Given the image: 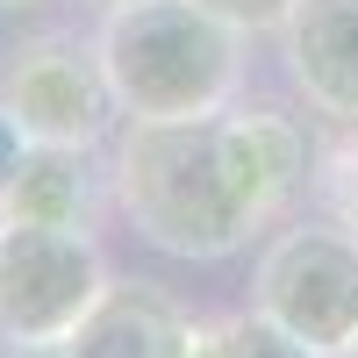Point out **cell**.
I'll return each mask as SVG.
<instances>
[{
    "mask_svg": "<svg viewBox=\"0 0 358 358\" xmlns=\"http://www.w3.org/2000/svg\"><path fill=\"white\" fill-rule=\"evenodd\" d=\"M308 179V136L280 108H215L194 122H129L115 201L143 244L172 258H229L273 229Z\"/></svg>",
    "mask_w": 358,
    "mask_h": 358,
    "instance_id": "cell-1",
    "label": "cell"
},
{
    "mask_svg": "<svg viewBox=\"0 0 358 358\" xmlns=\"http://www.w3.org/2000/svg\"><path fill=\"white\" fill-rule=\"evenodd\" d=\"M101 65L129 122H194L236 101L244 86V29L201 0H129L101 22Z\"/></svg>",
    "mask_w": 358,
    "mask_h": 358,
    "instance_id": "cell-2",
    "label": "cell"
},
{
    "mask_svg": "<svg viewBox=\"0 0 358 358\" xmlns=\"http://www.w3.org/2000/svg\"><path fill=\"white\" fill-rule=\"evenodd\" d=\"M108 258L86 222H8L0 215V344H72L108 294Z\"/></svg>",
    "mask_w": 358,
    "mask_h": 358,
    "instance_id": "cell-3",
    "label": "cell"
},
{
    "mask_svg": "<svg viewBox=\"0 0 358 358\" xmlns=\"http://www.w3.org/2000/svg\"><path fill=\"white\" fill-rule=\"evenodd\" d=\"M251 308L273 315L322 358H351L358 344V236L337 229H280L251 273Z\"/></svg>",
    "mask_w": 358,
    "mask_h": 358,
    "instance_id": "cell-4",
    "label": "cell"
},
{
    "mask_svg": "<svg viewBox=\"0 0 358 358\" xmlns=\"http://www.w3.org/2000/svg\"><path fill=\"white\" fill-rule=\"evenodd\" d=\"M0 108L22 122L29 143H72V151H94L108 122L122 115L108 65H101V43H79V36L15 43V57L0 65Z\"/></svg>",
    "mask_w": 358,
    "mask_h": 358,
    "instance_id": "cell-5",
    "label": "cell"
},
{
    "mask_svg": "<svg viewBox=\"0 0 358 358\" xmlns=\"http://www.w3.org/2000/svg\"><path fill=\"white\" fill-rule=\"evenodd\" d=\"M280 43L301 101L358 129V0H294V15L280 22Z\"/></svg>",
    "mask_w": 358,
    "mask_h": 358,
    "instance_id": "cell-6",
    "label": "cell"
},
{
    "mask_svg": "<svg viewBox=\"0 0 358 358\" xmlns=\"http://www.w3.org/2000/svg\"><path fill=\"white\" fill-rule=\"evenodd\" d=\"M201 322L172 301V294L143 287V280H108L94 315L72 330L79 358H187Z\"/></svg>",
    "mask_w": 358,
    "mask_h": 358,
    "instance_id": "cell-7",
    "label": "cell"
},
{
    "mask_svg": "<svg viewBox=\"0 0 358 358\" xmlns=\"http://www.w3.org/2000/svg\"><path fill=\"white\" fill-rule=\"evenodd\" d=\"M86 151L72 143H29V158L15 172L8 201H0V215L8 222H86V208H94V187H86Z\"/></svg>",
    "mask_w": 358,
    "mask_h": 358,
    "instance_id": "cell-8",
    "label": "cell"
},
{
    "mask_svg": "<svg viewBox=\"0 0 358 358\" xmlns=\"http://www.w3.org/2000/svg\"><path fill=\"white\" fill-rule=\"evenodd\" d=\"M215 344H222V358H322V351H308L294 330H280L273 315H229V322H215Z\"/></svg>",
    "mask_w": 358,
    "mask_h": 358,
    "instance_id": "cell-9",
    "label": "cell"
},
{
    "mask_svg": "<svg viewBox=\"0 0 358 358\" xmlns=\"http://www.w3.org/2000/svg\"><path fill=\"white\" fill-rule=\"evenodd\" d=\"M208 15H222L229 29H244V36H258V29H280L294 15V0H201Z\"/></svg>",
    "mask_w": 358,
    "mask_h": 358,
    "instance_id": "cell-10",
    "label": "cell"
},
{
    "mask_svg": "<svg viewBox=\"0 0 358 358\" xmlns=\"http://www.w3.org/2000/svg\"><path fill=\"white\" fill-rule=\"evenodd\" d=\"M330 208H337V222L358 236V136L330 158Z\"/></svg>",
    "mask_w": 358,
    "mask_h": 358,
    "instance_id": "cell-11",
    "label": "cell"
},
{
    "mask_svg": "<svg viewBox=\"0 0 358 358\" xmlns=\"http://www.w3.org/2000/svg\"><path fill=\"white\" fill-rule=\"evenodd\" d=\"M22 158H29V136H22V122H15V115L0 108V201H8L15 172H22Z\"/></svg>",
    "mask_w": 358,
    "mask_h": 358,
    "instance_id": "cell-12",
    "label": "cell"
},
{
    "mask_svg": "<svg viewBox=\"0 0 358 358\" xmlns=\"http://www.w3.org/2000/svg\"><path fill=\"white\" fill-rule=\"evenodd\" d=\"M15 358H79V351H72V344H22Z\"/></svg>",
    "mask_w": 358,
    "mask_h": 358,
    "instance_id": "cell-13",
    "label": "cell"
},
{
    "mask_svg": "<svg viewBox=\"0 0 358 358\" xmlns=\"http://www.w3.org/2000/svg\"><path fill=\"white\" fill-rule=\"evenodd\" d=\"M0 8H36V0H0Z\"/></svg>",
    "mask_w": 358,
    "mask_h": 358,
    "instance_id": "cell-14",
    "label": "cell"
},
{
    "mask_svg": "<svg viewBox=\"0 0 358 358\" xmlns=\"http://www.w3.org/2000/svg\"><path fill=\"white\" fill-rule=\"evenodd\" d=\"M101 8H129V0H101Z\"/></svg>",
    "mask_w": 358,
    "mask_h": 358,
    "instance_id": "cell-15",
    "label": "cell"
},
{
    "mask_svg": "<svg viewBox=\"0 0 358 358\" xmlns=\"http://www.w3.org/2000/svg\"><path fill=\"white\" fill-rule=\"evenodd\" d=\"M351 358H358V344H351Z\"/></svg>",
    "mask_w": 358,
    "mask_h": 358,
    "instance_id": "cell-16",
    "label": "cell"
}]
</instances>
